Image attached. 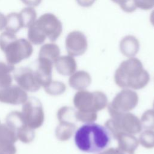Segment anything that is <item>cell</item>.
I'll use <instances>...</instances> for the list:
<instances>
[{
  "label": "cell",
  "instance_id": "9",
  "mask_svg": "<svg viewBox=\"0 0 154 154\" xmlns=\"http://www.w3.org/2000/svg\"><path fill=\"white\" fill-rule=\"evenodd\" d=\"M15 132L7 124L0 125V154H16L14 143L17 140Z\"/></svg>",
  "mask_w": 154,
  "mask_h": 154
},
{
  "label": "cell",
  "instance_id": "10",
  "mask_svg": "<svg viewBox=\"0 0 154 154\" xmlns=\"http://www.w3.org/2000/svg\"><path fill=\"white\" fill-rule=\"evenodd\" d=\"M52 63L48 59L38 58V66L35 72L39 78L42 86H46L51 81Z\"/></svg>",
  "mask_w": 154,
  "mask_h": 154
},
{
  "label": "cell",
  "instance_id": "19",
  "mask_svg": "<svg viewBox=\"0 0 154 154\" xmlns=\"http://www.w3.org/2000/svg\"><path fill=\"white\" fill-rule=\"evenodd\" d=\"M137 8L143 10H149L154 7V0H135Z\"/></svg>",
  "mask_w": 154,
  "mask_h": 154
},
{
  "label": "cell",
  "instance_id": "1",
  "mask_svg": "<svg viewBox=\"0 0 154 154\" xmlns=\"http://www.w3.org/2000/svg\"><path fill=\"white\" fill-rule=\"evenodd\" d=\"M111 137L108 129L96 123H87L75 132L74 141L81 151L97 153L105 150L111 143Z\"/></svg>",
  "mask_w": 154,
  "mask_h": 154
},
{
  "label": "cell",
  "instance_id": "13",
  "mask_svg": "<svg viewBox=\"0 0 154 154\" xmlns=\"http://www.w3.org/2000/svg\"><path fill=\"white\" fill-rule=\"evenodd\" d=\"M22 28H29L36 20L37 13L33 7H28L23 8L19 13Z\"/></svg>",
  "mask_w": 154,
  "mask_h": 154
},
{
  "label": "cell",
  "instance_id": "3",
  "mask_svg": "<svg viewBox=\"0 0 154 154\" xmlns=\"http://www.w3.org/2000/svg\"><path fill=\"white\" fill-rule=\"evenodd\" d=\"M22 114L26 125L32 129L40 128L44 122V112L40 101L30 97L23 103Z\"/></svg>",
  "mask_w": 154,
  "mask_h": 154
},
{
  "label": "cell",
  "instance_id": "12",
  "mask_svg": "<svg viewBox=\"0 0 154 154\" xmlns=\"http://www.w3.org/2000/svg\"><path fill=\"white\" fill-rule=\"evenodd\" d=\"M60 52V48L55 43H46L41 47L38 54V57L46 58L54 62L58 58Z\"/></svg>",
  "mask_w": 154,
  "mask_h": 154
},
{
  "label": "cell",
  "instance_id": "5",
  "mask_svg": "<svg viewBox=\"0 0 154 154\" xmlns=\"http://www.w3.org/2000/svg\"><path fill=\"white\" fill-rule=\"evenodd\" d=\"M6 124L16 133L17 139L24 143L31 142L35 137L34 129L25 123L22 112L12 111L6 117Z\"/></svg>",
  "mask_w": 154,
  "mask_h": 154
},
{
  "label": "cell",
  "instance_id": "23",
  "mask_svg": "<svg viewBox=\"0 0 154 154\" xmlns=\"http://www.w3.org/2000/svg\"><path fill=\"white\" fill-rule=\"evenodd\" d=\"M150 22L151 24L154 26V10L151 12L150 15Z\"/></svg>",
  "mask_w": 154,
  "mask_h": 154
},
{
  "label": "cell",
  "instance_id": "21",
  "mask_svg": "<svg viewBox=\"0 0 154 154\" xmlns=\"http://www.w3.org/2000/svg\"><path fill=\"white\" fill-rule=\"evenodd\" d=\"M24 4L28 7H37L40 4L42 0H20Z\"/></svg>",
  "mask_w": 154,
  "mask_h": 154
},
{
  "label": "cell",
  "instance_id": "8",
  "mask_svg": "<svg viewBox=\"0 0 154 154\" xmlns=\"http://www.w3.org/2000/svg\"><path fill=\"white\" fill-rule=\"evenodd\" d=\"M28 99L25 90L19 86L10 85L0 87V102L11 105L24 103Z\"/></svg>",
  "mask_w": 154,
  "mask_h": 154
},
{
  "label": "cell",
  "instance_id": "11",
  "mask_svg": "<svg viewBox=\"0 0 154 154\" xmlns=\"http://www.w3.org/2000/svg\"><path fill=\"white\" fill-rule=\"evenodd\" d=\"M120 48L122 53L125 55H134L139 50V41L134 35H126L121 40Z\"/></svg>",
  "mask_w": 154,
  "mask_h": 154
},
{
  "label": "cell",
  "instance_id": "16",
  "mask_svg": "<svg viewBox=\"0 0 154 154\" xmlns=\"http://www.w3.org/2000/svg\"><path fill=\"white\" fill-rule=\"evenodd\" d=\"M75 64L74 59L70 56H63L55 61V66L58 72L64 73L72 70Z\"/></svg>",
  "mask_w": 154,
  "mask_h": 154
},
{
  "label": "cell",
  "instance_id": "4",
  "mask_svg": "<svg viewBox=\"0 0 154 154\" xmlns=\"http://www.w3.org/2000/svg\"><path fill=\"white\" fill-rule=\"evenodd\" d=\"M34 25L40 32L51 42L56 41L63 31L61 22L55 14L50 13L41 15L36 19Z\"/></svg>",
  "mask_w": 154,
  "mask_h": 154
},
{
  "label": "cell",
  "instance_id": "15",
  "mask_svg": "<svg viewBox=\"0 0 154 154\" xmlns=\"http://www.w3.org/2000/svg\"><path fill=\"white\" fill-rule=\"evenodd\" d=\"M6 18L7 24L5 28L6 31L16 34L22 28L19 13H11L6 16Z\"/></svg>",
  "mask_w": 154,
  "mask_h": 154
},
{
  "label": "cell",
  "instance_id": "22",
  "mask_svg": "<svg viewBox=\"0 0 154 154\" xmlns=\"http://www.w3.org/2000/svg\"><path fill=\"white\" fill-rule=\"evenodd\" d=\"M7 24L6 16L2 13L0 12V31L5 28Z\"/></svg>",
  "mask_w": 154,
  "mask_h": 154
},
{
  "label": "cell",
  "instance_id": "7",
  "mask_svg": "<svg viewBox=\"0 0 154 154\" xmlns=\"http://www.w3.org/2000/svg\"><path fill=\"white\" fill-rule=\"evenodd\" d=\"M65 45L67 51L72 55H82L88 47L86 36L79 31H73L69 32L66 38Z\"/></svg>",
  "mask_w": 154,
  "mask_h": 154
},
{
  "label": "cell",
  "instance_id": "2",
  "mask_svg": "<svg viewBox=\"0 0 154 154\" xmlns=\"http://www.w3.org/2000/svg\"><path fill=\"white\" fill-rule=\"evenodd\" d=\"M0 49L5 54L7 63L13 66L30 57L33 52L29 41L17 38L14 33L8 31L0 35Z\"/></svg>",
  "mask_w": 154,
  "mask_h": 154
},
{
  "label": "cell",
  "instance_id": "6",
  "mask_svg": "<svg viewBox=\"0 0 154 154\" xmlns=\"http://www.w3.org/2000/svg\"><path fill=\"white\" fill-rule=\"evenodd\" d=\"M14 78L18 85L25 91H37L42 86L36 72L29 67H20L17 69Z\"/></svg>",
  "mask_w": 154,
  "mask_h": 154
},
{
  "label": "cell",
  "instance_id": "14",
  "mask_svg": "<svg viewBox=\"0 0 154 154\" xmlns=\"http://www.w3.org/2000/svg\"><path fill=\"white\" fill-rule=\"evenodd\" d=\"M14 70L13 65L0 62V87L11 85L12 77L11 73Z\"/></svg>",
  "mask_w": 154,
  "mask_h": 154
},
{
  "label": "cell",
  "instance_id": "17",
  "mask_svg": "<svg viewBox=\"0 0 154 154\" xmlns=\"http://www.w3.org/2000/svg\"><path fill=\"white\" fill-rule=\"evenodd\" d=\"M28 38L32 44L38 45L43 43L46 38L40 32L34 23L28 28Z\"/></svg>",
  "mask_w": 154,
  "mask_h": 154
},
{
  "label": "cell",
  "instance_id": "24",
  "mask_svg": "<svg viewBox=\"0 0 154 154\" xmlns=\"http://www.w3.org/2000/svg\"><path fill=\"white\" fill-rule=\"evenodd\" d=\"M0 125H1V123H0Z\"/></svg>",
  "mask_w": 154,
  "mask_h": 154
},
{
  "label": "cell",
  "instance_id": "20",
  "mask_svg": "<svg viewBox=\"0 0 154 154\" xmlns=\"http://www.w3.org/2000/svg\"><path fill=\"white\" fill-rule=\"evenodd\" d=\"M78 4L83 7H91L96 0H76Z\"/></svg>",
  "mask_w": 154,
  "mask_h": 154
},
{
  "label": "cell",
  "instance_id": "18",
  "mask_svg": "<svg viewBox=\"0 0 154 154\" xmlns=\"http://www.w3.org/2000/svg\"><path fill=\"white\" fill-rule=\"evenodd\" d=\"M112 2L118 4L122 10L126 13H132L135 11L137 6L135 0H111Z\"/></svg>",
  "mask_w": 154,
  "mask_h": 154
}]
</instances>
